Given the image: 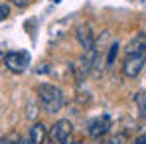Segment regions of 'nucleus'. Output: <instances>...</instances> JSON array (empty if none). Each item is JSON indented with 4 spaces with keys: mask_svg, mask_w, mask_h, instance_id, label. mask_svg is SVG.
Wrapping results in <instances>:
<instances>
[{
    "mask_svg": "<svg viewBox=\"0 0 146 144\" xmlns=\"http://www.w3.org/2000/svg\"><path fill=\"white\" fill-rule=\"evenodd\" d=\"M38 101H40V105L44 107V111L46 113H57V111H61V107H63V93H61V89L59 87H55V85H51V83H42V85H38Z\"/></svg>",
    "mask_w": 146,
    "mask_h": 144,
    "instance_id": "1",
    "label": "nucleus"
},
{
    "mask_svg": "<svg viewBox=\"0 0 146 144\" xmlns=\"http://www.w3.org/2000/svg\"><path fill=\"white\" fill-rule=\"evenodd\" d=\"M144 63H146V49L126 53L124 63H122V73H124V77H130V79H132V77H136L138 73L142 71Z\"/></svg>",
    "mask_w": 146,
    "mask_h": 144,
    "instance_id": "2",
    "label": "nucleus"
},
{
    "mask_svg": "<svg viewBox=\"0 0 146 144\" xmlns=\"http://www.w3.org/2000/svg\"><path fill=\"white\" fill-rule=\"evenodd\" d=\"M4 65L10 69L12 73L20 75L28 69L30 65V53L28 51H8L4 55Z\"/></svg>",
    "mask_w": 146,
    "mask_h": 144,
    "instance_id": "3",
    "label": "nucleus"
},
{
    "mask_svg": "<svg viewBox=\"0 0 146 144\" xmlns=\"http://www.w3.org/2000/svg\"><path fill=\"white\" fill-rule=\"evenodd\" d=\"M49 132H51V138L57 144H69L73 134V124L67 119H59L57 122H53Z\"/></svg>",
    "mask_w": 146,
    "mask_h": 144,
    "instance_id": "4",
    "label": "nucleus"
},
{
    "mask_svg": "<svg viewBox=\"0 0 146 144\" xmlns=\"http://www.w3.org/2000/svg\"><path fill=\"white\" fill-rule=\"evenodd\" d=\"M109 117L107 115H103V117H95V119H91L87 122V132H89V136L91 138H101V136H105L107 132H109Z\"/></svg>",
    "mask_w": 146,
    "mask_h": 144,
    "instance_id": "5",
    "label": "nucleus"
},
{
    "mask_svg": "<svg viewBox=\"0 0 146 144\" xmlns=\"http://www.w3.org/2000/svg\"><path fill=\"white\" fill-rule=\"evenodd\" d=\"M77 40H79V44L83 46L85 51L95 48V36H93V32H91V28H89V26L81 24L79 28H77Z\"/></svg>",
    "mask_w": 146,
    "mask_h": 144,
    "instance_id": "6",
    "label": "nucleus"
},
{
    "mask_svg": "<svg viewBox=\"0 0 146 144\" xmlns=\"http://www.w3.org/2000/svg\"><path fill=\"white\" fill-rule=\"evenodd\" d=\"M46 138H48V128H46V124H44V122H36V124L30 128L28 140L32 144H44Z\"/></svg>",
    "mask_w": 146,
    "mask_h": 144,
    "instance_id": "7",
    "label": "nucleus"
},
{
    "mask_svg": "<svg viewBox=\"0 0 146 144\" xmlns=\"http://www.w3.org/2000/svg\"><path fill=\"white\" fill-rule=\"evenodd\" d=\"M134 101H136V107H138V111H140V117L146 119V89L144 91H138L136 97H134Z\"/></svg>",
    "mask_w": 146,
    "mask_h": 144,
    "instance_id": "8",
    "label": "nucleus"
},
{
    "mask_svg": "<svg viewBox=\"0 0 146 144\" xmlns=\"http://www.w3.org/2000/svg\"><path fill=\"white\" fill-rule=\"evenodd\" d=\"M119 42H115L113 46H111V49H109V55H107V65H113L115 63V57L119 55Z\"/></svg>",
    "mask_w": 146,
    "mask_h": 144,
    "instance_id": "9",
    "label": "nucleus"
},
{
    "mask_svg": "<svg viewBox=\"0 0 146 144\" xmlns=\"http://www.w3.org/2000/svg\"><path fill=\"white\" fill-rule=\"evenodd\" d=\"M8 16H10V8L6 4H0V22H4Z\"/></svg>",
    "mask_w": 146,
    "mask_h": 144,
    "instance_id": "10",
    "label": "nucleus"
},
{
    "mask_svg": "<svg viewBox=\"0 0 146 144\" xmlns=\"http://www.w3.org/2000/svg\"><path fill=\"white\" fill-rule=\"evenodd\" d=\"M130 144H146V132H144V134H140V136H136Z\"/></svg>",
    "mask_w": 146,
    "mask_h": 144,
    "instance_id": "11",
    "label": "nucleus"
},
{
    "mask_svg": "<svg viewBox=\"0 0 146 144\" xmlns=\"http://www.w3.org/2000/svg\"><path fill=\"white\" fill-rule=\"evenodd\" d=\"M10 2H12V4H16V6H26L30 0H10Z\"/></svg>",
    "mask_w": 146,
    "mask_h": 144,
    "instance_id": "12",
    "label": "nucleus"
},
{
    "mask_svg": "<svg viewBox=\"0 0 146 144\" xmlns=\"http://www.w3.org/2000/svg\"><path fill=\"white\" fill-rule=\"evenodd\" d=\"M0 144H14V142H12L10 138H2V140H0Z\"/></svg>",
    "mask_w": 146,
    "mask_h": 144,
    "instance_id": "13",
    "label": "nucleus"
},
{
    "mask_svg": "<svg viewBox=\"0 0 146 144\" xmlns=\"http://www.w3.org/2000/svg\"><path fill=\"white\" fill-rule=\"evenodd\" d=\"M20 144H32V142H30L28 138H22V140H20Z\"/></svg>",
    "mask_w": 146,
    "mask_h": 144,
    "instance_id": "14",
    "label": "nucleus"
},
{
    "mask_svg": "<svg viewBox=\"0 0 146 144\" xmlns=\"http://www.w3.org/2000/svg\"><path fill=\"white\" fill-rule=\"evenodd\" d=\"M73 144H83V142H73Z\"/></svg>",
    "mask_w": 146,
    "mask_h": 144,
    "instance_id": "15",
    "label": "nucleus"
}]
</instances>
